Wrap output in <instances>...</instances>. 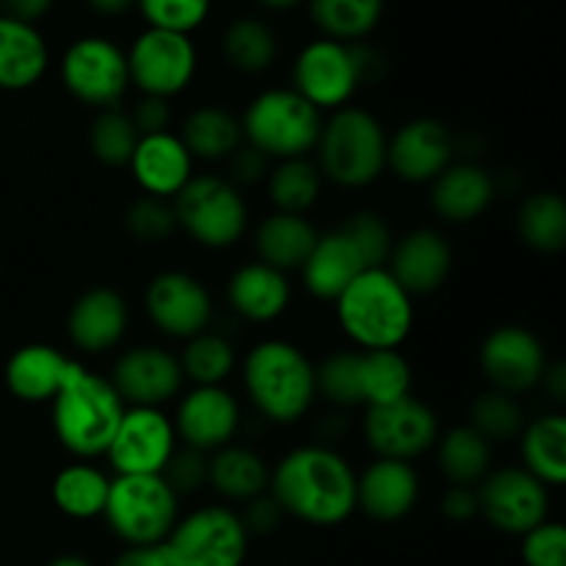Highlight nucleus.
Here are the masks:
<instances>
[{
    "label": "nucleus",
    "instance_id": "4c0bfd02",
    "mask_svg": "<svg viewBox=\"0 0 566 566\" xmlns=\"http://www.w3.org/2000/svg\"><path fill=\"white\" fill-rule=\"evenodd\" d=\"M385 14V0H310V20L321 36L359 44Z\"/></svg>",
    "mask_w": 566,
    "mask_h": 566
},
{
    "label": "nucleus",
    "instance_id": "bb28decb",
    "mask_svg": "<svg viewBox=\"0 0 566 566\" xmlns=\"http://www.w3.org/2000/svg\"><path fill=\"white\" fill-rule=\"evenodd\" d=\"M72 368V357L50 343H28L17 348L3 370L6 387L17 401L50 403L64 385Z\"/></svg>",
    "mask_w": 566,
    "mask_h": 566
},
{
    "label": "nucleus",
    "instance_id": "4be33fe9",
    "mask_svg": "<svg viewBox=\"0 0 566 566\" xmlns=\"http://www.w3.org/2000/svg\"><path fill=\"white\" fill-rule=\"evenodd\" d=\"M130 324V307L125 296L108 285L88 287L72 302L66 315V335L70 343L83 354H108L119 348Z\"/></svg>",
    "mask_w": 566,
    "mask_h": 566
},
{
    "label": "nucleus",
    "instance_id": "473e14b6",
    "mask_svg": "<svg viewBox=\"0 0 566 566\" xmlns=\"http://www.w3.org/2000/svg\"><path fill=\"white\" fill-rule=\"evenodd\" d=\"M180 142L191 153L193 160H227L238 147H243L241 116L232 114L224 105H199L182 119Z\"/></svg>",
    "mask_w": 566,
    "mask_h": 566
},
{
    "label": "nucleus",
    "instance_id": "5701e85b",
    "mask_svg": "<svg viewBox=\"0 0 566 566\" xmlns=\"http://www.w3.org/2000/svg\"><path fill=\"white\" fill-rule=\"evenodd\" d=\"M420 501V475L412 462L374 459L357 475V509L376 523H398Z\"/></svg>",
    "mask_w": 566,
    "mask_h": 566
},
{
    "label": "nucleus",
    "instance_id": "79ce46f5",
    "mask_svg": "<svg viewBox=\"0 0 566 566\" xmlns=\"http://www.w3.org/2000/svg\"><path fill=\"white\" fill-rule=\"evenodd\" d=\"M525 423H528V418H525L520 398L492 390V387H486L481 396H475L468 409V426L479 431L490 446L492 442L517 440L523 434Z\"/></svg>",
    "mask_w": 566,
    "mask_h": 566
},
{
    "label": "nucleus",
    "instance_id": "c756f323",
    "mask_svg": "<svg viewBox=\"0 0 566 566\" xmlns=\"http://www.w3.org/2000/svg\"><path fill=\"white\" fill-rule=\"evenodd\" d=\"M318 235L321 232L315 230L307 216L274 210L254 230V252H258L260 263L271 265L282 274H291V271L302 269Z\"/></svg>",
    "mask_w": 566,
    "mask_h": 566
},
{
    "label": "nucleus",
    "instance_id": "72a5a7b5",
    "mask_svg": "<svg viewBox=\"0 0 566 566\" xmlns=\"http://www.w3.org/2000/svg\"><path fill=\"white\" fill-rule=\"evenodd\" d=\"M111 475L103 468L92 462H75L66 464L59 475L53 479V495L55 509L70 520H97L103 517L105 501H108Z\"/></svg>",
    "mask_w": 566,
    "mask_h": 566
},
{
    "label": "nucleus",
    "instance_id": "c03bdc74",
    "mask_svg": "<svg viewBox=\"0 0 566 566\" xmlns=\"http://www.w3.org/2000/svg\"><path fill=\"white\" fill-rule=\"evenodd\" d=\"M138 138L142 136H138L127 111H97V116L88 125V153L97 164L108 166V169H122V166L130 164Z\"/></svg>",
    "mask_w": 566,
    "mask_h": 566
},
{
    "label": "nucleus",
    "instance_id": "ddd939ff",
    "mask_svg": "<svg viewBox=\"0 0 566 566\" xmlns=\"http://www.w3.org/2000/svg\"><path fill=\"white\" fill-rule=\"evenodd\" d=\"M475 495L479 514L501 534L523 536L551 520V490L520 464L490 470Z\"/></svg>",
    "mask_w": 566,
    "mask_h": 566
},
{
    "label": "nucleus",
    "instance_id": "c85d7f7f",
    "mask_svg": "<svg viewBox=\"0 0 566 566\" xmlns=\"http://www.w3.org/2000/svg\"><path fill=\"white\" fill-rule=\"evenodd\" d=\"M304 291L318 302H335L354 280L365 271L363 258L354 249V243L337 230L324 232L315 241L313 252L307 254L302 269Z\"/></svg>",
    "mask_w": 566,
    "mask_h": 566
},
{
    "label": "nucleus",
    "instance_id": "2f4dec72",
    "mask_svg": "<svg viewBox=\"0 0 566 566\" xmlns=\"http://www.w3.org/2000/svg\"><path fill=\"white\" fill-rule=\"evenodd\" d=\"M520 440V468L539 479L547 490H558L566 481V418L562 412H547L528 420Z\"/></svg>",
    "mask_w": 566,
    "mask_h": 566
},
{
    "label": "nucleus",
    "instance_id": "a19ab883",
    "mask_svg": "<svg viewBox=\"0 0 566 566\" xmlns=\"http://www.w3.org/2000/svg\"><path fill=\"white\" fill-rule=\"evenodd\" d=\"M363 407H385L412 396V365L398 348L363 352Z\"/></svg>",
    "mask_w": 566,
    "mask_h": 566
},
{
    "label": "nucleus",
    "instance_id": "b1692460",
    "mask_svg": "<svg viewBox=\"0 0 566 566\" xmlns=\"http://www.w3.org/2000/svg\"><path fill=\"white\" fill-rule=\"evenodd\" d=\"M193 164L197 160L191 158L180 136L166 130L138 138L127 169H130L142 193L171 202L193 177Z\"/></svg>",
    "mask_w": 566,
    "mask_h": 566
},
{
    "label": "nucleus",
    "instance_id": "de8ad7c7",
    "mask_svg": "<svg viewBox=\"0 0 566 566\" xmlns=\"http://www.w3.org/2000/svg\"><path fill=\"white\" fill-rule=\"evenodd\" d=\"M125 230L130 232L133 241L147 243V247L169 241V238L177 232L175 208H171L169 199H158V197H147V193H142V197L133 199V202L127 205Z\"/></svg>",
    "mask_w": 566,
    "mask_h": 566
},
{
    "label": "nucleus",
    "instance_id": "f704fd0d",
    "mask_svg": "<svg viewBox=\"0 0 566 566\" xmlns=\"http://www.w3.org/2000/svg\"><path fill=\"white\" fill-rule=\"evenodd\" d=\"M221 55L241 75H263L280 55V39L260 17H238L221 33Z\"/></svg>",
    "mask_w": 566,
    "mask_h": 566
},
{
    "label": "nucleus",
    "instance_id": "a211bd4d",
    "mask_svg": "<svg viewBox=\"0 0 566 566\" xmlns=\"http://www.w3.org/2000/svg\"><path fill=\"white\" fill-rule=\"evenodd\" d=\"M108 379L125 407L155 409H164V403L180 398L182 385H186L177 354L164 346H153V343L125 348L114 359Z\"/></svg>",
    "mask_w": 566,
    "mask_h": 566
},
{
    "label": "nucleus",
    "instance_id": "ea45409f",
    "mask_svg": "<svg viewBox=\"0 0 566 566\" xmlns=\"http://www.w3.org/2000/svg\"><path fill=\"white\" fill-rule=\"evenodd\" d=\"M182 379L191 381L193 387H219L235 374L238 354L230 337L221 332L205 329L197 337L186 340L180 352Z\"/></svg>",
    "mask_w": 566,
    "mask_h": 566
},
{
    "label": "nucleus",
    "instance_id": "6e6d98bb",
    "mask_svg": "<svg viewBox=\"0 0 566 566\" xmlns=\"http://www.w3.org/2000/svg\"><path fill=\"white\" fill-rule=\"evenodd\" d=\"M111 566H177V562L166 542H160V545L125 547Z\"/></svg>",
    "mask_w": 566,
    "mask_h": 566
},
{
    "label": "nucleus",
    "instance_id": "603ef678",
    "mask_svg": "<svg viewBox=\"0 0 566 566\" xmlns=\"http://www.w3.org/2000/svg\"><path fill=\"white\" fill-rule=\"evenodd\" d=\"M241 514V523L247 528L249 536H269L280 528V523L285 520V512L280 509V503L265 492V495L254 497V501L243 503V512Z\"/></svg>",
    "mask_w": 566,
    "mask_h": 566
},
{
    "label": "nucleus",
    "instance_id": "864d4df0",
    "mask_svg": "<svg viewBox=\"0 0 566 566\" xmlns=\"http://www.w3.org/2000/svg\"><path fill=\"white\" fill-rule=\"evenodd\" d=\"M130 122L136 125L138 136H155V133H166L171 125V99L164 97H142L136 99L130 111Z\"/></svg>",
    "mask_w": 566,
    "mask_h": 566
},
{
    "label": "nucleus",
    "instance_id": "09e8293b",
    "mask_svg": "<svg viewBox=\"0 0 566 566\" xmlns=\"http://www.w3.org/2000/svg\"><path fill=\"white\" fill-rule=\"evenodd\" d=\"M520 539L525 566H566V528L558 520H545Z\"/></svg>",
    "mask_w": 566,
    "mask_h": 566
},
{
    "label": "nucleus",
    "instance_id": "20e7f679",
    "mask_svg": "<svg viewBox=\"0 0 566 566\" xmlns=\"http://www.w3.org/2000/svg\"><path fill=\"white\" fill-rule=\"evenodd\" d=\"M332 304L337 326L359 352L401 348L415 329V298L385 265L365 269Z\"/></svg>",
    "mask_w": 566,
    "mask_h": 566
},
{
    "label": "nucleus",
    "instance_id": "a878e982",
    "mask_svg": "<svg viewBox=\"0 0 566 566\" xmlns=\"http://www.w3.org/2000/svg\"><path fill=\"white\" fill-rule=\"evenodd\" d=\"M293 287L287 274L252 260L235 269L227 280V304L249 324H271L287 313Z\"/></svg>",
    "mask_w": 566,
    "mask_h": 566
},
{
    "label": "nucleus",
    "instance_id": "bf43d9fd",
    "mask_svg": "<svg viewBox=\"0 0 566 566\" xmlns=\"http://www.w3.org/2000/svg\"><path fill=\"white\" fill-rule=\"evenodd\" d=\"M86 6L97 17H122L136 9V0H86Z\"/></svg>",
    "mask_w": 566,
    "mask_h": 566
},
{
    "label": "nucleus",
    "instance_id": "49530a36",
    "mask_svg": "<svg viewBox=\"0 0 566 566\" xmlns=\"http://www.w3.org/2000/svg\"><path fill=\"white\" fill-rule=\"evenodd\" d=\"M136 9L147 28L191 36L208 22L213 0H136Z\"/></svg>",
    "mask_w": 566,
    "mask_h": 566
},
{
    "label": "nucleus",
    "instance_id": "4d7b16f0",
    "mask_svg": "<svg viewBox=\"0 0 566 566\" xmlns=\"http://www.w3.org/2000/svg\"><path fill=\"white\" fill-rule=\"evenodd\" d=\"M55 6V0H3V14L14 17L20 22H31L36 25L42 17L50 14V9Z\"/></svg>",
    "mask_w": 566,
    "mask_h": 566
},
{
    "label": "nucleus",
    "instance_id": "4468645a",
    "mask_svg": "<svg viewBox=\"0 0 566 566\" xmlns=\"http://www.w3.org/2000/svg\"><path fill=\"white\" fill-rule=\"evenodd\" d=\"M363 437L376 459H398L412 462L437 446L440 420L429 403L415 396L385 407H368L363 418Z\"/></svg>",
    "mask_w": 566,
    "mask_h": 566
},
{
    "label": "nucleus",
    "instance_id": "37998d69",
    "mask_svg": "<svg viewBox=\"0 0 566 566\" xmlns=\"http://www.w3.org/2000/svg\"><path fill=\"white\" fill-rule=\"evenodd\" d=\"M363 352H332L315 365V392L337 409L363 407Z\"/></svg>",
    "mask_w": 566,
    "mask_h": 566
},
{
    "label": "nucleus",
    "instance_id": "13d9d810",
    "mask_svg": "<svg viewBox=\"0 0 566 566\" xmlns=\"http://www.w3.org/2000/svg\"><path fill=\"white\" fill-rule=\"evenodd\" d=\"M545 387L547 396L553 398V401H564L566 396V374H564V365H547L545 370V379H542V385Z\"/></svg>",
    "mask_w": 566,
    "mask_h": 566
},
{
    "label": "nucleus",
    "instance_id": "f03ea898",
    "mask_svg": "<svg viewBox=\"0 0 566 566\" xmlns=\"http://www.w3.org/2000/svg\"><path fill=\"white\" fill-rule=\"evenodd\" d=\"M125 409L108 376L94 374L81 359H72L64 385L50 401L53 434L77 462H92L105 457Z\"/></svg>",
    "mask_w": 566,
    "mask_h": 566
},
{
    "label": "nucleus",
    "instance_id": "8fccbe9b",
    "mask_svg": "<svg viewBox=\"0 0 566 566\" xmlns=\"http://www.w3.org/2000/svg\"><path fill=\"white\" fill-rule=\"evenodd\" d=\"M160 475H164L166 484L175 490L177 497L199 492L208 484V453L177 446V451L171 453L169 464H166Z\"/></svg>",
    "mask_w": 566,
    "mask_h": 566
},
{
    "label": "nucleus",
    "instance_id": "e433bc0d",
    "mask_svg": "<svg viewBox=\"0 0 566 566\" xmlns=\"http://www.w3.org/2000/svg\"><path fill=\"white\" fill-rule=\"evenodd\" d=\"M437 462L442 475L457 486H479L492 470V446L468 423L437 437Z\"/></svg>",
    "mask_w": 566,
    "mask_h": 566
},
{
    "label": "nucleus",
    "instance_id": "3c124183",
    "mask_svg": "<svg viewBox=\"0 0 566 566\" xmlns=\"http://www.w3.org/2000/svg\"><path fill=\"white\" fill-rule=\"evenodd\" d=\"M224 164H227V175H230L227 180H230L235 188H247V186H254V182H265V175H269V169H271V160L265 158L263 153H258L254 147H249V144L238 147L235 153L224 160Z\"/></svg>",
    "mask_w": 566,
    "mask_h": 566
},
{
    "label": "nucleus",
    "instance_id": "680f3d73",
    "mask_svg": "<svg viewBox=\"0 0 566 566\" xmlns=\"http://www.w3.org/2000/svg\"><path fill=\"white\" fill-rule=\"evenodd\" d=\"M48 566H94V564L86 562L83 556H59V558H53Z\"/></svg>",
    "mask_w": 566,
    "mask_h": 566
},
{
    "label": "nucleus",
    "instance_id": "e2e57ef3",
    "mask_svg": "<svg viewBox=\"0 0 566 566\" xmlns=\"http://www.w3.org/2000/svg\"><path fill=\"white\" fill-rule=\"evenodd\" d=\"M0 14H3V0H0Z\"/></svg>",
    "mask_w": 566,
    "mask_h": 566
},
{
    "label": "nucleus",
    "instance_id": "aec40b11",
    "mask_svg": "<svg viewBox=\"0 0 566 566\" xmlns=\"http://www.w3.org/2000/svg\"><path fill=\"white\" fill-rule=\"evenodd\" d=\"M171 423H175L180 446L213 453L235 442L238 429H241V407L224 385L191 387L180 392Z\"/></svg>",
    "mask_w": 566,
    "mask_h": 566
},
{
    "label": "nucleus",
    "instance_id": "7ed1b4c3",
    "mask_svg": "<svg viewBox=\"0 0 566 566\" xmlns=\"http://www.w3.org/2000/svg\"><path fill=\"white\" fill-rule=\"evenodd\" d=\"M241 381L260 418L276 426L307 418L318 398L313 359L282 337H265L249 348L241 363Z\"/></svg>",
    "mask_w": 566,
    "mask_h": 566
},
{
    "label": "nucleus",
    "instance_id": "39448f33",
    "mask_svg": "<svg viewBox=\"0 0 566 566\" xmlns=\"http://www.w3.org/2000/svg\"><path fill=\"white\" fill-rule=\"evenodd\" d=\"M315 166L340 188H368L387 171V130L368 108L332 111L315 144Z\"/></svg>",
    "mask_w": 566,
    "mask_h": 566
},
{
    "label": "nucleus",
    "instance_id": "6e6552de",
    "mask_svg": "<svg viewBox=\"0 0 566 566\" xmlns=\"http://www.w3.org/2000/svg\"><path fill=\"white\" fill-rule=\"evenodd\" d=\"M103 517L125 547L160 545L180 520V497L164 475H114Z\"/></svg>",
    "mask_w": 566,
    "mask_h": 566
},
{
    "label": "nucleus",
    "instance_id": "dca6fc26",
    "mask_svg": "<svg viewBox=\"0 0 566 566\" xmlns=\"http://www.w3.org/2000/svg\"><path fill=\"white\" fill-rule=\"evenodd\" d=\"M479 365L492 390L520 398L542 385L551 363L534 332L520 324H503L481 343Z\"/></svg>",
    "mask_w": 566,
    "mask_h": 566
},
{
    "label": "nucleus",
    "instance_id": "58836bf2",
    "mask_svg": "<svg viewBox=\"0 0 566 566\" xmlns=\"http://www.w3.org/2000/svg\"><path fill=\"white\" fill-rule=\"evenodd\" d=\"M520 241L542 254H556L566 247V205L556 191H536L517 210Z\"/></svg>",
    "mask_w": 566,
    "mask_h": 566
},
{
    "label": "nucleus",
    "instance_id": "423d86ee",
    "mask_svg": "<svg viewBox=\"0 0 566 566\" xmlns=\"http://www.w3.org/2000/svg\"><path fill=\"white\" fill-rule=\"evenodd\" d=\"M376 50L318 36L304 44L291 66V88L321 114L352 105L354 94L379 66Z\"/></svg>",
    "mask_w": 566,
    "mask_h": 566
},
{
    "label": "nucleus",
    "instance_id": "a18cd8bd",
    "mask_svg": "<svg viewBox=\"0 0 566 566\" xmlns=\"http://www.w3.org/2000/svg\"><path fill=\"white\" fill-rule=\"evenodd\" d=\"M340 232L354 243V249L363 258L365 269H381V265H387V258H390L396 238H392V230L385 221V216L374 213V210H359V213L348 216L343 221Z\"/></svg>",
    "mask_w": 566,
    "mask_h": 566
},
{
    "label": "nucleus",
    "instance_id": "c9c22d12",
    "mask_svg": "<svg viewBox=\"0 0 566 566\" xmlns=\"http://www.w3.org/2000/svg\"><path fill=\"white\" fill-rule=\"evenodd\" d=\"M321 191H324V175L313 158L274 160L265 175V193L280 213L307 216V210L315 208L321 199Z\"/></svg>",
    "mask_w": 566,
    "mask_h": 566
},
{
    "label": "nucleus",
    "instance_id": "f257e3e1",
    "mask_svg": "<svg viewBox=\"0 0 566 566\" xmlns=\"http://www.w3.org/2000/svg\"><path fill=\"white\" fill-rule=\"evenodd\" d=\"M269 495L285 517L335 528L357 512V473L332 446H298L271 468Z\"/></svg>",
    "mask_w": 566,
    "mask_h": 566
},
{
    "label": "nucleus",
    "instance_id": "9b49d317",
    "mask_svg": "<svg viewBox=\"0 0 566 566\" xmlns=\"http://www.w3.org/2000/svg\"><path fill=\"white\" fill-rule=\"evenodd\" d=\"M125 55L130 86L147 97H177L191 86L199 70L193 39L186 33L158 31V28L138 33Z\"/></svg>",
    "mask_w": 566,
    "mask_h": 566
},
{
    "label": "nucleus",
    "instance_id": "7c9ffc66",
    "mask_svg": "<svg viewBox=\"0 0 566 566\" xmlns=\"http://www.w3.org/2000/svg\"><path fill=\"white\" fill-rule=\"evenodd\" d=\"M271 468L258 451L247 446L219 448L208 453V486L230 503H249L269 492Z\"/></svg>",
    "mask_w": 566,
    "mask_h": 566
},
{
    "label": "nucleus",
    "instance_id": "f8f14e48",
    "mask_svg": "<svg viewBox=\"0 0 566 566\" xmlns=\"http://www.w3.org/2000/svg\"><path fill=\"white\" fill-rule=\"evenodd\" d=\"M249 539L235 509L202 506L177 520L166 547L177 566H243Z\"/></svg>",
    "mask_w": 566,
    "mask_h": 566
},
{
    "label": "nucleus",
    "instance_id": "6ab92c4d",
    "mask_svg": "<svg viewBox=\"0 0 566 566\" xmlns=\"http://www.w3.org/2000/svg\"><path fill=\"white\" fill-rule=\"evenodd\" d=\"M453 133L431 116H418L387 136V169L409 186H431L453 164Z\"/></svg>",
    "mask_w": 566,
    "mask_h": 566
},
{
    "label": "nucleus",
    "instance_id": "2eb2a0df",
    "mask_svg": "<svg viewBox=\"0 0 566 566\" xmlns=\"http://www.w3.org/2000/svg\"><path fill=\"white\" fill-rule=\"evenodd\" d=\"M177 446L175 423L164 409L127 407L105 459L116 475H160Z\"/></svg>",
    "mask_w": 566,
    "mask_h": 566
},
{
    "label": "nucleus",
    "instance_id": "393cba45",
    "mask_svg": "<svg viewBox=\"0 0 566 566\" xmlns=\"http://www.w3.org/2000/svg\"><path fill=\"white\" fill-rule=\"evenodd\" d=\"M495 193L497 186L490 169L473 160H459L431 182L429 202L431 210L448 224H470L492 208Z\"/></svg>",
    "mask_w": 566,
    "mask_h": 566
},
{
    "label": "nucleus",
    "instance_id": "cd10ccee",
    "mask_svg": "<svg viewBox=\"0 0 566 566\" xmlns=\"http://www.w3.org/2000/svg\"><path fill=\"white\" fill-rule=\"evenodd\" d=\"M50 66V48L31 22L0 14V92L33 88Z\"/></svg>",
    "mask_w": 566,
    "mask_h": 566
},
{
    "label": "nucleus",
    "instance_id": "f3484780",
    "mask_svg": "<svg viewBox=\"0 0 566 566\" xmlns=\"http://www.w3.org/2000/svg\"><path fill=\"white\" fill-rule=\"evenodd\" d=\"M144 313L160 335L186 343L210 329L213 298L205 282L188 271H160L144 291Z\"/></svg>",
    "mask_w": 566,
    "mask_h": 566
},
{
    "label": "nucleus",
    "instance_id": "5fc2aeb1",
    "mask_svg": "<svg viewBox=\"0 0 566 566\" xmlns=\"http://www.w3.org/2000/svg\"><path fill=\"white\" fill-rule=\"evenodd\" d=\"M440 512L451 523H470V520L479 517V495H475V486H448L440 501Z\"/></svg>",
    "mask_w": 566,
    "mask_h": 566
},
{
    "label": "nucleus",
    "instance_id": "9d476101",
    "mask_svg": "<svg viewBox=\"0 0 566 566\" xmlns=\"http://www.w3.org/2000/svg\"><path fill=\"white\" fill-rule=\"evenodd\" d=\"M61 83L88 108H119L130 88L125 50L97 33L75 39L61 55Z\"/></svg>",
    "mask_w": 566,
    "mask_h": 566
},
{
    "label": "nucleus",
    "instance_id": "412c9836",
    "mask_svg": "<svg viewBox=\"0 0 566 566\" xmlns=\"http://www.w3.org/2000/svg\"><path fill=\"white\" fill-rule=\"evenodd\" d=\"M387 271L409 296H431L453 271V249L440 230L418 227L392 243Z\"/></svg>",
    "mask_w": 566,
    "mask_h": 566
},
{
    "label": "nucleus",
    "instance_id": "052dcab7",
    "mask_svg": "<svg viewBox=\"0 0 566 566\" xmlns=\"http://www.w3.org/2000/svg\"><path fill=\"white\" fill-rule=\"evenodd\" d=\"M254 3H260L269 11H291L296 9V6H302L304 0H254Z\"/></svg>",
    "mask_w": 566,
    "mask_h": 566
},
{
    "label": "nucleus",
    "instance_id": "1a4fd4ad",
    "mask_svg": "<svg viewBox=\"0 0 566 566\" xmlns=\"http://www.w3.org/2000/svg\"><path fill=\"white\" fill-rule=\"evenodd\" d=\"M177 230L197 247L232 249L249 230V208L241 188L221 175H193L188 186L171 199Z\"/></svg>",
    "mask_w": 566,
    "mask_h": 566
},
{
    "label": "nucleus",
    "instance_id": "0eeeda50",
    "mask_svg": "<svg viewBox=\"0 0 566 566\" xmlns=\"http://www.w3.org/2000/svg\"><path fill=\"white\" fill-rule=\"evenodd\" d=\"M324 114L307 103L291 86L265 88L249 99L241 114L243 144L263 153L265 158H310L318 144Z\"/></svg>",
    "mask_w": 566,
    "mask_h": 566
}]
</instances>
